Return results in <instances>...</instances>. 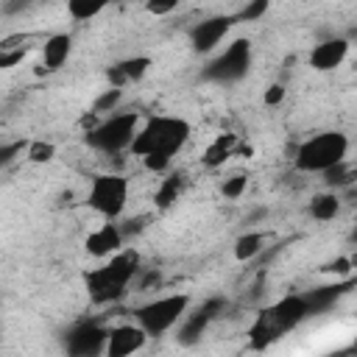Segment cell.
Instances as JSON below:
<instances>
[{
    "mask_svg": "<svg viewBox=\"0 0 357 357\" xmlns=\"http://www.w3.org/2000/svg\"><path fill=\"white\" fill-rule=\"evenodd\" d=\"M237 22L234 14H218V17H206L201 20L192 31H190V45L195 53H209L215 45H220V39L231 31V25Z\"/></svg>",
    "mask_w": 357,
    "mask_h": 357,
    "instance_id": "10",
    "label": "cell"
},
{
    "mask_svg": "<svg viewBox=\"0 0 357 357\" xmlns=\"http://www.w3.org/2000/svg\"><path fill=\"white\" fill-rule=\"evenodd\" d=\"M170 159H173V156H167V153H148V156H142V165H145L151 173H165V170L170 167Z\"/></svg>",
    "mask_w": 357,
    "mask_h": 357,
    "instance_id": "29",
    "label": "cell"
},
{
    "mask_svg": "<svg viewBox=\"0 0 357 357\" xmlns=\"http://www.w3.org/2000/svg\"><path fill=\"white\" fill-rule=\"evenodd\" d=\"M282 100H284V86H282V84L268 86V92H265V103H268V106H279Z\"/></svg>",
    "mask_w": 357,
    "mask_h": 357,
    "instance_id": "33",
    "label": "cell"
},
{
    "mask_svg": "<svg viewBox=\"0 0 357 357\" xmlns=\"http://www.w3.org/2000/svg\"><path fill=\"white\" fill-rule=\"evenodd\" d=\"M346 56H349V39L335 36V39H326V42L312 47L310 67L318 70V73H329V70H337L346 61Z\"/></svg>",
    "mask_w": 357,
    "mask_h": 357,
    "instance_id": "13",
    "label": "cell"
},
{
    "mask_svg": "<svg viewBox=\"0 0 357 357\" xmlns=\"http://www.w3.org/2000/svg\"><path fill=\"white\" fill-rule=\"evenodd\" d=\"M187 310H190V296L187 293L162 296V298H153V301H148L137 310V324L145 329L148 337H159V335L170 332L184 318Z\"/></svg>",
    "mask_w": 357,
    "mask_h": 357,
    "instance_id": "5",
    "label": "cell"
},
{
    "mask_svg": "<svg viewBox=\"0 0 357 357\" xmlns=\"http://www.w3.org/2000/svg\"><path fill=\"white\" fill-rule=\"evenodd\" d=\"M148 70H151V59L148 56H134V59H126V61L114 64L106 75H109L112 86H126L131 81H139Z\"/></svg>",
    "mask_w": 357,
    "mask_h": 357,
    "instance_id": "16",
    "label": "cell"
},
{
    "mask_svg": "<svg viewBox=\"0 0 357 357\" xmlns=\"http://www.w3.org/2000/svg\"><path fill=\"white\" fill-rule=\"evenodd\" d=\"M251 70V42L248 39H234L218 59H212L204 70L206 81L215 84H234L240 78H245Z\"/></svg>",
    "mask_w": 357,
    "mask_h": 357,
    "instance_id": "8",
    "label": "cell"
},
{
    "mask_svg": "<svg viewBox=\"0 0 357 357\" xmlns=\"http://www.w3.org/2000/svg\"><path fill=\"white\" fill-rule=\"evenodd\" d=\"M262 245H265V234L262 231H245L234 243V257L240 262H248V259H254L262 251Z\"/></svg>",
    "mask_w": 357,
    "mask_h": 357,
    "instance_id": "19",
    "label": "cell"
},
{
    "mask_svg": "<svg viewBox=\"0 0 357 357\" xmlns=\"http://www.w3.org/2000/svg\"><path fill=\"white\" fill-rule=\"evenodd\" d=\"M349 153V137L340 131H324L304 139L296 148V167L301 173H324L326 167L343 162Z\"/></svg>",
    "mask_w": 357,
    "mask_h": 357,
    "instance_id": "4",
    "label": "cell"
},
{
    "mask_svg": "<svg viewBox=\"0 0 357 357\" xmlns=\"http://www.w3.org/2000/svg\"><path fill=\"white\" fill-rule=\"evenodd\" d=\"M324 271H326V273H335V276H349V273H351V259H349V257H337V259L329 262Z\"/></svg>",
    "mask_w": 357,
    "mask_h": 357,
    "instance_id": "32",
    "label": "cell"
},
{
    "mask_svg": "<svg viewBox=\"0 0 357 357\" xmlns=\"http://www.w3.org/2000/svg\"><path fill=\"white\" fill-rule=\"evenodd\" d=\"M73 50V39L70 33H53V36H45L42 39V67L36 73H56L67 56Z\"/></svg>",
    "mask_w": 357,
    "mask_h": 357,
    "instance_id": "15",
    "label": "cell"
},
{
    "mask_svg": "<svg viewBox=\"0 0 357 357\" xmlns=\"http://www.w3.org/2000/svg\"><path fill=\"white\" fill-rule=\"evenodd\" d=\"M112 0H67V11L73 20H92L98 17Z\"/></svg>",
    "mask_w": 357,
    "mask_h": 357,
    "instance_id": "21",
    "label": "cell"
},
{
    "mask_svg": "<svg viewBox=\"0 0 357 357\" xmlns=\"http://www.w3.org/2000/svg\"><path fill=\"white\" fill-rule=\"evenodd\" d=\"M349 287H351V282H346V284H326V287H318V290L307 293V296H304V301H307V312H310V315H318V312L329 310V307H332Z\"/></svg>",
    "mask_w": 357,
    "mask_h": 357,
    "instance_id": "17",
    "label": "cell"
},
{
    "mask_svg": "<svg viewBox=\"0 0 357 357\" xmlns=\"http://www.w3.org/2000/svg\"><path fill=\"white\" fill-rule=\"evenodd\" d=\"M190 139V123L181 117H151L131 139V153L134 156H148V153H167L173 156L184 142Z\"/></svg>",
    "mask_w": 357,
    "mask_h": 357,
    "instance_id": "3",
    "label": "cell"
},
{
    "mask_svg": "<svg viewBox=\"0 0 357 357\" xmlns=\"http://www.w3.org/2000/svg\"><path fill=\"white\" fill-rule=\"evenodd\" d=\"M137 123H139V114L137 112H126V114H112L106 117L103 123L92 126L86 131V145L100 151V153H120L131 145L134 134H137Z\"/></svg>",
    "mask_w": 357,
    "mask_h": 357,
    "instance_id": "6",
    "label": "cell"
},
{
    "mask_svg": "<svg viewBox=\"0 0 357 357\" xmlns=\"http://www.w3.org/2000/svg\"><path fill=\"white\" fill-rule=\"evenodd\" d=\"M25 153H28V162H33V165H47V162H53V156H56V145L39 139V142L25 145Z\"/></svg>",
    "mask_w": 357,
    "mask_h": 357,
    "instance_id": "23",
    "label": "cell"
},
{
    "mask_svg": "<svg viewBox=\"0 0 357 357\" xmlns=\"http://www.w3.org/2000/svg\"><path fill=\"white\" fill-rule=\"evenodd\" d=\"M234 145H237V137H234V134H223V137H218V139L204 151V165H206V167H220V165L231 156Z\"/></svg>",
    "mask_w": 357,
    "mask_h": 357,
    "instance_id": "18",
    "label": "cell"
},
{
    "mask_svg": "<svg viewBox=\"0 0 357 357\" xmlns=\"http://www.w3.org/2000/svg\"><path fill=\"white\" fill-rule=\"evenodd\" d=\"M268 6H271V0H248L243 8H240V14H234L240 22H254V20H259V17H265L268 14Z\"/></svg>",
    "mask_w": 357,
    "mask_h": 357,
    "instance_id": "26",
    "label": "cell"
},
{
    "mask_svg": "<svg viewBox=\"0 0 357 357\" xmlns=\"http://www.w3.org/2000/svg\"><path fill=\"white\" fill-rule=\"evenodd\" d=\"M178 192H181V176H167V178L159 184V190H156L153 201H156V206H159V209H167L170 204H176V201H178Z\"/></svg>",
    "mask_w": 357,
    "mask_h": 357,
    "instance_id": "22",
    "label": "cell"
},
{
    "mask_svg": "<svg viewBox=\"0 0 357 357\" xmlns=\"http://www.w3.org/2000/svg\"><path fill=\"white\" fill-rule=\"evenodd\" d=\"M139 271V254L137 251H117L109 257V262H103L100 268L89 271L84 276L89 298L95 304H112L117 298L126 296L131 279Z\"/></svg>",
    "mask_w": 357,
    "mask_h": 357,
    "instance_id": "1",
    "label": "cell"
},
{
    "mask_svg": "<svg viewBox=\"0 0 357 357\" xmlns=\"http://www.w3.org/2000/svg\"><path fill=\"white\" fill-rule=\"evenodd\" d=\"M218 310H223V301H220V298H212V301H206L201 310H195V312H184V324H181L178 340H181L184 346L195 343V340L204 335V329L209 326V321L218 315Z\"/></svg>",
    "mask_w": 357,
    "mask_h": 357,
    "instance_id": "14",
    "label": "cell"
},
{
    "mask_svg": "<svg viewBox=\"0 0 357 357\" xmlns=\"http://www.w3.org/2000/svg\"><path fill=\"white\" fill-rule=\"evenodd\" d=\"M28 56V47H11V45H0V70H11L17 67L22 59Z\"/></svg>",
    "mask_w": 357,
    "mask_h": 357,
    "instance_id": "27",
    "label": "cell"
},
{
    "mask_svg": "<svg viewBox=\"0 0 357 357\" xmlns=\"http://www.w3.org/2000/svg\"><path fill=\"white\" fill-rule=\"evenodd\" d=\"M86 204L103 215L106 220H114L123 215L126 204H128V181L120 173H100L92 178L89 192H86Z\"/></svg>",
    "mask_w": 357,
    "mask_h": 357,
    "instance_id": "7",
    "label": "cell"
},
{
    "mask_svg": "<svg viewBox=\"0 0 357 357\" xmlns=\"http://www.w3.org/2000/svg\"><path fill=\"white\" fill-rule=\"evenodd\" d=\"M324 173H326V184H332V187H340V184H349V181H351V167L343 165V162L326 167Z\"/></svg>",
    "mask_w": 357,
    "mask_h": 357,
    "instance_id": "28",
    "label": "cell"
},
{
    "mask_svg": "<svg viewBox=\"0 0 357 357\" xmlns=\"http://www.w3.org/2000/svg\"><path fill=\"white\" fill-rule=\"evenodd\" d=\"M307 315L310 312H307L304 296H284V298H279L276 304H271V307L257 312V318H254V324L248 329L251 346L254 349H265L268 343L279 340L284 332L296 329Z\"/></svg>",
    "mask_w": 357,
    "mask_h": 357,
    "instance_id": "2",
    "label": "cell"
},
{
    "mask_svg": "<svg viewBox=\"0 0 357 357\" xmlns=\"http://www.w3.org/2000/svg\"><path fill=\"white\" fill-rule=\"evenodd\" d=\"M84 248L89 257H98V259H106L112 254H117L123 248V229L117 223H103L100 229L89 231L86 240H84Z\"/></svg>",
    "mask_w": 357,
    "mask_h": 357,
    "instance_id": "12",
    "label": "cell"
},
{
    "mask_svg": "<svg viewBox=\"0 0 357 357\" xmlns=\"http://www.w3.org/2000/svg\"><path fill=\"white\" fill-rule=\"evenodd\" d=\"M25 151V142L22 139H17V142H8V145H0V167H6L17 153H22Z\"/></svg>",
    "mask_w": 357,
    "mask_h": 357,
    "instance_id": "31",
    "label": "cell"
},
{
    "mask_svg": "<svg viewBox=\"0 0 357 357\" xmlns=\"http://www.w3.org/2000/svg\"><path fill=\"white\" fill-rule=\"evenodd\" d=\"M123 100V86H109L103 95H98L95 100V114H103V112H114Z\"/></svg>",
    "mask_w": 357,
    "mask_h": 357,
    "instance_id": "24",
    "label": "cell"
},
{
    "mask_svg": "<svg viewBox=\"0 0 357 357\" xmlns=\"http://www.w3.org/2000/svg\"><path fill=\"white\" fill-rule=\"evenodd\" d=\"M106 335H109L106 326H100V324H95V321H84V324H78V326H73V329L67 332L64 349H67V354H75V357L103 354Z\"/></svg>",
    "mask_w": 357,
    "mask_h": 357,
    "instance_id": "9",
    "label": "cell"
},
{
    "mask_svg": "<svg viewBox=\"0 0 357 357\" xmlns=\"http://www.w3.org/2000/svg\"><path fill=\"white\" fill-rule=\"evenodd\" d=\"M176 6H178V0H145L148 14H153V17H167L170 11H176Z\"/></svg>",
    "mask_w": 357,
    "mask_h": 357,
    "instance_id": "30",
    "label": "cell"
},
{
    "mask_svg": "<svg viewBox=\"0 0 357 357\" xmlns=\"http://www.w3.org/2000/svg\"><path fill=\"white\" fill-rule=\"evenodd\" d=\"M340 209V198L335 192H324V195H315L312 204H310V215L315 220H332Z\"/></svg>",
    "mask_w": 357,
    "mask_h": 357,
    "instance_id": "20",
    "label": "cell"
},
{
    "mask_svg": "<svg viewBox=\"0 0 357 357\" xmlns=\"http://www.w3.org/2000/svg\"><path fill=\"white\" fill-rule=\"evenodd\" d=\"M245 187H248V176L237 173V176H229V178L220 184V192H223V198H229V201H237V198L245 192Z\"/></svg>",
    "mask_w": 357,
    "mask_h": 357,
    "instance_id": "25",
    "label": "cell"
},
{
    "mask_svg": "<svg viewBox=\"0 0 357 357\" xmlns=\"http://www.w3.org/2000/svg\"><path fill=\"white\" fill-rule=\"evenodd\" d=\"M145 340H148V335L139 324H120V326L109 329L103 354L106 357H128V354L139 351L145 346Z\"/></svg>",
    "mask_w": 357,
    "mask_h": 357,
    "instance_id": "11",
    "label": "cell"
}]
</instances>
